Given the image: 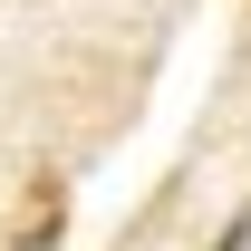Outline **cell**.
<instances>
[{
  "mask_svg": "<svg viewBox=\"0 0 251 251\" xmlns=\"http://www.w3.org/2000/svg\"><path fill=\"white\" fill-rule=\"evenodd\" d=\"M213 251H251V213H242V222H232V232H222V242H213Z\"/></svg>",
  "mask_w": 251,
  "mask_h": 251,
  "instance_id": "cell-1",
  "label": "cell"
}]
</instances>
